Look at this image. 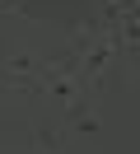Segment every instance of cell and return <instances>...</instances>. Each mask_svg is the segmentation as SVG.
<instances>
[{
	"mask_svg": "<svg viewBox=\"0 0 140 154\" xmlns=\"http://www.w3.org/2000/svg\"><path fill=\"white\" fill-rule=\"evenodd\" d=\"M33 154H61V140H56V135H37V140H33Z\"/></svg>",
	"mask_w": 140,
	"mask_h": 154,
	"instance_id": "cell-1",
	"label": "cell"
},
{
	"mask_svg": "<svg viewBox=\"0 0 140 154\" xmlns=\"http://www.w3.org/2000/svg\"><path fill=\"white\" fill-rule=\"evenodd\" d=\"M5 75H9V66H0V84H5Z\"/></svg>",
	"mask_w": 140,
	"mask_h": 154,
	"instance_id": "cell-2",
	"label": "cell"
}]
</instances>
